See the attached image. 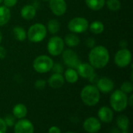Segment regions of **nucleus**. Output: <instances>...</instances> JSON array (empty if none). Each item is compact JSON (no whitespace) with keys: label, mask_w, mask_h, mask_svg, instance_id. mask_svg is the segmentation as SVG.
<instances>
[{"label":"nucleus","mask_w":133,"mask_h":133,"mask_svg":"<svg viewBox=\"0 0 133 133\" xmlns=\"http://www.w3.org/2000/svg\"><path fill=\"white\" fill-rule=\"evenodd\" d=\"M82 101L87 106L93 107L100 101V91L94 85H88L83 88L80 92Z\"/></svg>","instance_id":"2"},{"label":"nucleus","mask_w":133,"mask_h":133,"mask_svg":"<svg viewBox=\"0 0 133 133\" xmlns=\"http://www.w3.org/2000/svg\"><path fill=\"white\" fill-rule=\"evenodd\" d=\"M6 129L7 126L2 118H0V133L6 132Z\"/></svg>","instance_id":"34"},{"label":"nucleus","mask_w":133,"mask_h":133,"mask_svg":"<svg viewBox=\"0 0 133 133\" xmlns=\"http://www.w3.org/2000/svg\"><path fill=\"white\" fill-rule=\"evenodd\" d=\"M69 83L73 84L76 83L79 79V74L75 69L68 68L65 71V78H64Z\"/></svg>","instance_id":"20"},{"label":"nucleus","mask_w":133,"mask_h":133,"mask_svg":"<svg viewBox=\"0 0 133 133\" xmlns=\"http://www.w3.org/2000/svg\"><path fill=\"white\" fill-rule=\"evenodd\" d=\"M105 3L108 8L112 11H118L121 9V2L119 0H107Z\"/></svg>","instance_id":"27"},{"label":"nucleus","mask_w":133,"mask_h":133,"mask_svg":"<svg viewBox=\"0 0 133 133\" xmlns=\"http://www.w3.org/2000/svg\"><path fill=\"white\" fill-rule=\"evenodd\" d=\"M48 133H62L61 130L57 126H52L49 129Z\"/></svg>","instance_id":"36"},{"label":"nucleus","mask_w":133,"mask_h":133,"mask_svg":"<svg viewBox=\"0 0 133 133\" xmlns=\"http://www.w3.org/2000/svg\"><path fill=\"white\" fill-rule=\"evenodd\" d=\"M127 44H128V42H125V41H122V42H120V46H122V49L125 48V46H126Z\"/></svg>","instance_id":"39"},{"label":"nucleus","mask_w":133,"mask_h":133,"mask_svg":"<svg viewBox=\"0 0 133 133\" xmlns=\"http://www.w3.org/2000/svg\"><path fill=\"white\" fill-rule=\"evenodd\" d=\"M65 42L69 47H76L79 44L80 40L75 33L72 32L66 34V36L65 37Z\"/></svg>","instance_id":"21"},{"label":"nucleus","mask_w":133,"mask_h":133,"mask_svg":"<svg viewBox=\"0 0 133 133\" xmlns=\"http://www.w3.org/2000/svg\"><path fill=\"white\" fill-rule=\"evenodd\" d=\"M62 60L63 62L68 66L69 68H72L76 70L78 66L81 63V61L78 56V55L71 49H66L62 53Z\"/></svg>","instance_id":"9"},{"label":"nucleus","mask_w":133,"mask_h":133,"mask_svg":"<svg viewBox=\"0 0 133 133\" xmlns=\"http://www.w3.org/2000/svg\"><path fill=\"white\" fill-rule=\"evenodd\" d=\"M46 85V81L44 80V79H38L34 83V86L37 89H39V90H42L44 89Z\"/></svg>","instance_id":"30"},{"label":"nucleus","mask_w":133,"mask_h":133,"mask_svg":"<svg viewBox=\"0 0 133 133\" xmlns=\"http://www.w3.org/2000/svg\"><path fill=\"white\" fill-rule=\"evenodd\" d=\"M15 133H34V127L31 122L26 119H21L14 125Z\"/></svg>","instance_id":"11"},{"label":"nucleus","mask_w":133,"mask_h":133,"mask_svg":"<svg viewBox=\"0 0 133 133\" xmlns=\"http://www.w3.org/2000/svg\"><path fill=\"white\" fill-rule=\"evenodd\" d=\"M83 127L84 130L88 133H97L100 131L101 128V124L97 118L90 117L85 120Z\"/></svg>","instance_id":"12"},{"label":"nucleus","mask_w":133,"mask_h":133,"mask_svg":"<svg viewBox=\"0 0 133 133\" xmlns=\"http://www.w3.org/2000/svg\"><path fill=\"white\" fill-rule=\"evenodd\" d=\"M110 54L108 49L103 45H97L92 48L89 53V61L94 68H104L109 62Z\"/></svg>","instance_id":"1"},{"label":"nucleus","mask_w":133,"mask_h":133,"mask_svg":"<svg viewBox=\"0 0 133 133\" xmlns=\"http://www.w3.org/2000/svg\"><path fill=\"white\" fill-rule=\"evenodd\" d=\"M64 40L59 36L51 38L48 42V51L54 56L60 55L64 51Z\"/></svg>","instance_id":"7"},{"label":"nucleus","mask_w":133,"mask_h":133,"mask_svg":"<svg viewBox=\"0 0 133 133\" xmlns=\"http://www.w3.org/2000/svg\"><path fill=\"white\" fill-rule=\"evenodd\" d=\"M129 119L125 115H120L117 118V125L119 129L123 132H127L129 128Z\"/></svg>","instance_id":"22"},{"label":"nucleus","mask_w":133,"mask_h":133,"mask_svg":"<svg viewBox=\"0 0 133 133\" xmlns=\"http://www.w3.org/2000/svg\"><path fill=\"white\" fill-rule=\"evenodd\" d=\"M17 1L18 0H3L2 2H3L5 6H6L8 8H11L16 5Z\"/></svg>","instance_id":"32"},{"label":"nucleus","mask_w":133,"mask_h":133,"mask_svg":"<svg viewBox=\"0 0 133 133\" xmlns=\"http://www.w3.org/2000/svg\"><path fill=\"white\" fill-rule=\"evenodd\" d=\"M96 84L98 90L103 93H108L111 92L115 87L114 82L111 78L107 77H103L101 78H99Z\"/></svg>","instance_id":"13"},{"label":"nucleus","mask_w":133,"mask_h":133,"mask_svg":"<svg viewBox=\"0 0 133 133\" xmlns=\"http://www.w3.org/2000/svg\"><path fill=\"white\" fill-rule=\"evenodd\" d=\"M27 114V109L26 107V106L23 103H18L16 106H14L13 109H12V115L16 118H23L24 117H26Z\"/></svg>","instance_id":"18"},{"label":"nucleus","mask_w":133,"mask_h":133,"mask_svg":"<svg viewBox=\"0 0 133 133\" xmlns=\"http://www.w3.org/2000/svg\"><path fill=\"white\" fill-rule=\"evenodd\" d=\"M51 70L54 71V73H56V74H62V72H63V67L62 66V64H60L58 63H54L53 64Z\"/></svg>","instance_id":"31"},{"label":"nucleus","mask_w":133,"mask_h":133,"mask_svg":"<svg viewBox=\"0 0 133 133\" xmlns=\"http://www.w3.org/2000/svg\"><path fill=\"white\" fill-rule=\"evenodd\" d=\"M2 32H1V31H0V43H1V42H2Z\"/></svg>","instance_id":"40"},{"label":"nucleus","mask_w":133,"mask_h":133,"mask_svg":"<svg viewBox=\"0 0 133 133\" xmlns=\"http://www.w3.org/2000/svg\"><path fill=\"white\" fill-rule=\"evenodd\" d=\"M20 13L23 19L26 20H30L36 16L37 9L33 5H25L21 9Z\"/></svg>","instance_id":"17"},{"label":"nucleus","mask_w":133,"mask_h":133,"mask_svg":"<svg viewBox=\"0 0 133 133\" xmlns=\"http://www.w3.org/2000/svg\"><path fill=\"white\" fill-rule=\"evenodd\" d=\"M98 117L101 122L104 123H109L112 122L114 114L112 110L108 107H102L98 111Z\"/></svg>","instance_id":"15"},{"label":"nucleus","mask_w":133,"mask_h":133,"mask_svg":"<svg viewBox=\"0 0 133 133\" xmlns=\"http://www.w3.org/2000/svg\"><path fill=\"white\" fill-rule=\"evenodd\" d=\"M65 133H75V132H65Z\"/></svg>","instance_id":"41"},{"label":"nucleus","mask_w":133,"mask_h":133,"mask_svg":"<svg viewBox=\"0 0 133 133\" xmlns=\"http://www.w3.org/2000/svg\"><path fill=\"white\" fill-rule=\"evenodd\" d=\"M132 62V53L126 49H121L118 50L115 56V63L119 67H126Z\"/></svg>","instance_id":"8"},{"label":"nucleus","mask_w":133,"mask_h":133,"mask_svg":"<svg viewBox=\"0 0 133 133\" xmlns=\"http://www.w3.org/2000/svg\"><path fill=\"white\" fill-rule=\"evenodd\" d=\"M106 0H85V2L89 9L97 11L101 9L105 5Z\"/></svg>","instance_id":"23"},{"label":"nucleus","mask_w":133,"mask_h":133,"mask_svg":"<svg viewBox=\"0 0 133 133\" xmlns=\"http://www.w3.org/2000/svg\"><path fill=\"white\" fill-rule=\"evenodd\" d=\"M48 85L52 89H59L62 87L65 82V78L62 74L54 73L48 79Z\"/></svg>","instance_id":"16"},{"label":"nucleus","mask_w":133,"mask_h":133,"mask_svg":"<svg viewBox=\"0 0 133 133\" xmlns=\"http://www.w3.org/2000/svg\"><path fill=\"white\" fill-rule=\"evenodd\" d=\"M90 27V31L95 34H101L104 30V25L102 22L99 21V20H96L94 21L90 24V25L89 26Z\"/></svg>","instance_id":"24"},{"label":"nucleus","mask_w":133,"mask_h":133,"mask_svg":"<svg viewBox=\"0 0 133 133\" xmlns=\"http://www.w3.org/2000/svg\"><path fill=\"white\" fill-rule=\"evenodd\" d=\"M2 1H3V0H0V4H1V3L2 2Z\"/></svg>","instance_id":"43"},{"label":"nucleus","mask_w":133,"mask_h":133,"mask_svg":"<svg viewBox=\"0 0 133 133\" xmlns=\"http://www.w3.org/2000/svg\"><path fill=\"white\" fill-rule=\"evenodd\" d=\"M76 71L79 74V76L83 78H89L95 71H94V67L90 64V63H81L78 67L76 68Z\"/></svg>","instance_id":"14"},{"label":"nucleus","mask_w":133,"mask_h":133,"mask_svg":"<svg viewBox=\"0 0 133 133\" xmlns=\"http://www.w3.org/2000/svg\"><path fill=\"white\" fill-rule=\"evenodd\" d=\"M3 120H4L6 126H9V127L13 126L16 123V118L13 115H7Z\"/></svg>","instance_id":"29"},{"label":"nucleus","mask_w":133,"mask_h":133,"mask_svg":"<svg viewBox=\"0 0 133 133\" xmlns=\"http://www.w3.org/2000/svg\"><path fill=\"white\" fill-rule=\"evenodd\" d=\"M49 8L55 16H60L65 13L67 4L65 0H50Z\"/></svg>","instance_id":"10"},{"label":"nucleus","mask_w":133,"mask_h":133,"mask_svg":"<svg viewBox=\"0 0 133 133\" xmlns=\"http://www.w3.org/2000/svg\"><path fill=\"white\" fill-rule=\"evenodd\" d=\"M26 36L32 42H40L47 36V28L43 24H34L29 28Z\"/></svg>","instance_id":"4"},{"label":"nucleus","mask_w":133,"mask_h":133,"mask_svg":"<svg viewBox=\"0 0 133 133\" xmlns=\"http://www.w3.org/2000/svg\"><path fill=\"white\" fill-rule=\"evenodd\" d=\"M53 64L54 62L51 57L46 55H41L35 58L33 63V67L37 72L44 74L51 70Z\"/></svg>","instance_id":"5"},{"label":"nucleus","mask_w":133,"mask_h":133,"mask_svg":"<svg viewBox=\"0 0 133 133\" xmlns=\"http://www.w3.org/2000/svg\"><path fill=\"white\" fill-rule=\"evenodd\" d=\"M121 91L125 92V94L127 93H131L133 91V85L131 82H125L122 84L121 85Z\"/></svg>","instance_id":"28"},{"label":"nucleus","mask_w":133,"mask_h":133,"mask_svg":"<svg viewBox=\"0 0 133 133\" xmlns=\"http://www.w3.org/2000/svg\"><path fill=\"white\" fill-rule=\"evenodd\" d=\"M132 99H133V95H131L129 97V100L128 99V104H129L130 107H132Z\"/></svg>","instance_id":"38"},{"label":"nucleus","mask_w":133,"mask_h":133,"mask_svg":"<svg viewBox=\"0 0 133 133\" xmlns=\"http://www.w3.org/2000/svg\"><path fill=\"white\" fill-rule=\"evenodd\" d=\"M6 56V50L4 47L0 46V59H4Z\"/></svg>","instance_id":"37"},{"label":"nucleus","mask_w":133,"mask_h":133,"mask_svg":"<svg viewBox=\"0 0 133 133\" xmlns=\"http://www.w3.org/2000/svg\"><path fill=\"white\" fill-rule=\"evenodd\" d=\"M127 95L121 90H115L110 97V103L112 109L117 112L123 111L128 106Z\"/></svg>","instance_id":"3"},{"label":"nucleus","mask_w":133,"mask_h":133,"mask_svg":"<svg viewBox=\"0 0 133 133\" xmlns=\"http://www.w3.org/2000/svg\"><path fill=\"white\" fill-rule=\"evenodd\" d=\"M11 13L9 8L2 5L0 6V27L5 25L10 20Z\"/></svg>","instance_id":"19"},{"label":"nucleus","mask_w":133,"mask_h":133,"mask_svg":"<svg viewBox=\"0 0 133 133\" xmlns=\"http://www.w3.org/2000/svg\"><path fill=\"white\" fill-rule=\"evenodd\" d=\"M122 133H129L128 132H122Z\"/></svg>","instance_id":"44"},{"label":"nucleus","mask_w":133,"mask_h":133,"mask_svg":"<svg viewBox=\"0 0 133 133\" xmlns=\"http://www.w3.org/2000/svg\"><path fill=\"white\" fill-rule=\"evenodd\" d=\"M47 28L51 34H56L60 29V23L56 19H51L48 21Z\"/></svg>","instance_id":"26"},{"label":"nucleus","mask_w":133,"mask_h":133,"mask_svg":"<svg viewBox=\"0 0 133 133\" xmlns=\"http://www.w3.org/2000/svg\"><path fill=\"white\" fill-rule=\"evenodd\" d=\"M96 41L94 38H88L86 41V45L88 48H94L95 46Z\"/></svg>","instance_id":"33"},{"label":"nucleus","mask_w":133,"mask_h":133,"mask_svg":"<svg viewBox=\"0 0 133 133\" xmlns=\"http://www.w3.org/2000/svg\"><path fill=\"white\" fill-rule=\"evenodd\" d=\"M89 81L91 82V83H93V84H94V83H97V81H98V79H99V78H98V75L94 72L89 78Z\"/></svg>","instance_id":"35"},{"label":"nucleus","mask_w":133,"mask_h":133,"mask_svg":"<svg viewBox=\"0 0 133 133\" xmlns=\"http://www.w3.org/2000/svg\"><path fill=\"white\" fill-rule=\"evenodd\" d=\"M12 33H13V35H14L15 38L16 40L19 41V42H23L26 38V31L23 27H21L19 26H16V27H13Z\"/></svg>","instance_id":"25"},{"label":"nucleus","mask_w":133,"mask_h":133,"mask_svg":"<svg viewBox=\"0 0 133 133\" xmlns=\"http://www.w3.org/2000/svg\"><path fill=\"white\" fill-rule=\"evenodd\" d=\"M44 1H45V2H49L50 0H44Z\"/></svg>","instance_id":"42"},{"label":"nucleus","mask_w":133,"mask_h":133,"mask_svg":"<svg viewBox=\"0 0 133 133\" xmlns=\"http://www.w3.org/2000/svg\"><path fill=\"white\" fill-rule=\"evenodd\" d=\"M89 27V23L84 17H74L68 24L69 30L75 34H80L85 32Z\"/></svg>","instance_id":"6"}]
</instances>
